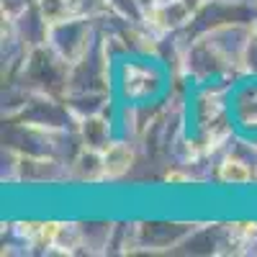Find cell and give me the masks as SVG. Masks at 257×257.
<instances>
[{
    "label": "cell",
    "instance_id": "7a4b0ae2",
    "mask_svg": "<svg viewBox=\"0 0 257 257\" xmlns=\"http://www.w3.org/2000/svg\"><path fill=\"white\" fill-rule=\"evenodd\" d=\"M62 231V224H54V221H47V224H24V234L36 242V244H54V239L59 237Z\"/></svg>",
    "mask_w": 257,
    "mask_h": 257
},
{
    "label": "cell",
    "instance_id": "3957f363",
    "mask_svg": "<svg viewBox=\"0 0 257 257\" xmlns=\"http://www.w3.org/2000/svg\"><path fill=\"white\" fill-rule=\"evenodd\" d=\"M219 178H221L224 183H247V180L252 178V173H249V167H247L242 160L229 157V160L221 165V170H219Z\"/></svg>",
    "mask_w": 257,
    "mask_h": 257
},
{
    "label": "cell",
    "instance_id": "6da1fadb",
    "mask_svg": "<svg viewBox=\"0 0 257 257\" xmlns=\"http://www.w3.org/2000/svg\"><path fill=\"white\" fill-rule=\"evenodd\" d=\"M132 149L123 147V144H111L108 149H105V155H103V173L108 175V178H118L123 175L128 167H132Z\"/></svg>",
    "mask_w": 257,
    "mask_h": 257
}]
</instances>
